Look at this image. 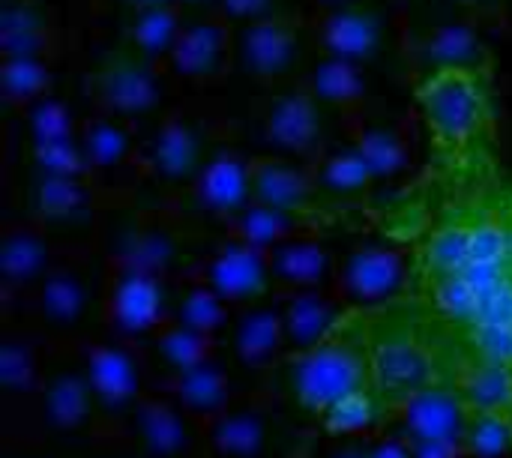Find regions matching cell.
<instances>
[{
  "instance_id": "1",
  "label": "cell",
  "mask_w": 512,
  "mask_h": 458,
  "mask_svg": "<svg viewBox=\"0 0 512 458\" xmlns=\"http://www.w3.org/2000/svg\"><path fill=\"white\" fill-rule=\"evenodd\" d=\"M492 72L444 69L414 81V105L435 147L447 156H465L483 147L495 132Z\"/></svg>"
},
{
  "instance_id": "2",
  "label": "cell",
  "mask_w": 512,
  "mask_h": 458,
  "mask_svg": "<svg viewBox=\"0 0 512 458\" xmlns=\"http://www.w3.org/2000/svg\"><path fill=\"white\" fill-rule=\"evenodd\" d=\"M222 120L204 108L171 105L144 132L141 177L156 183L171 201L198 177V171L225 147Z\"/></svg>"
},
{
  "instance_id": "3",
  "label": "cell",
  "mask_w": 512,
  "mask_h": 458,
  "mask_svg": "<svg viewBox=\"0 0 512 458\" xmlns=\"http://www.w3.org/2000/svg\"><path fill=\"white\" fill-rule=\"evenodd\" d=\"M171 81L174 78L168 66L135 54L123 42H114L99 51L81 75L90 111L114 114L135 126L156 120L168 111L165 102Z\"/></svg>"
},
{
  "instance_id": "4",
  "label": "cell",
  "mask_w": 512,
  "mask_h": 458,
  "mask_svg": "<svg viewBox=\"0 0 512 458\" xmlns=\"http://www.w3.org/2000/svg\"><path fill=\"white\" fill-rule=\"evenodd\" d=\"M291 396L312 414H324L345 396L372 390L369 342L366 327L348 330V318L315 348L303 354H288L285 360Z\"/></svg>"
},
{
  "instance_id": "5",
  "label": "cell",
  "mask_w": 512,
  "mask_h": 458,
  "mask_svg": "<svg viewBox=\"0 0 512 458\" xmlns=\"http://www.w3.org/2000/svg\"><path fill=\"white\" fill-rule=\"evenodd\" d=\"M315 57L309 15L282 12L237 27V69L261 90L303 81Z\"/></svg>"
},
{
  "instance_id": "6",
  "label": "cell",
  "mask_w": 512,
  "mask_h": 458,
  "mask_svg": "<svg viewBox=\"0 0 512 458\" xmlns=\"http://www.w3.org/2000/svg\"><path fill=\"white\" fill-rule=\"evenodd\" d=\"M309 27L315 51L363 66L390 54L399 36L387 0H315Z\"/></svg>"
},
{
  "instance_id": "7",
  "label": "cell",
  "mask_w": 512,
  "mask_h": 458,
  "mask_svg": "<svg viewBox=\"0 0 512 458\" xmlns=\"http://www.w3.org/2000/svg\"><path fill=\"white\" fill-rule=\"evenodd\" d=\"M372 390L378 393L384 411H396L408 396L441 381V363L432 342L405 321H378L366 327Z\"/></svg>"
},
{
  "instance_id": "8",
  "label": "cell",
  "mask_w": 512,
  "mask_h": 458,
  "mask_svg": "<svg viewBox=\"0 0 512 458\" xmlns=\"http://www.w3.org/2000/svg\"><path fill=\"white\" fill-rule=\"evenodd\" d=\"M21 195H24V216L39 222L54 243L78 246L90 237H99L102 189L93 177L24 171Z\"/></svg>"
},
{
  "instance_id": "9",
  "label": "cell",
  "mask_w": 512,
  "mask_h": 458,
  "mask_svg": "<svg viewBox=\"0 0 512 458\" xmlns=\"http://www.w3.org/2000/svg\"><path fill=\"white\" fill-rule=\"evenodd\" d=\"M102 285V321L114 336L126 342L153 339L168 324L174 297L168 276L105 258Z\"/></svg>"
},
{
  "instance_id": "10",
  "label": "cell",
  "mask_w": 512,
  "mask_h": 458,
  "mask_svg": "<svg viewBox=\"0 0 512 458\" xmlns=\"http://www.w3.org/2000/svg\"><path fill=\"white\" fill-rule=\"evenodd\" d=\"M327 114L330 111L315 99L306 81H294L267 90L258 108V135L267 153L315 162L318 153L330 144Z\"/></svg>"
},
{
  "instance_id": "11",
  "label": "cell",
  "mask_w": 512,
  "mask_h": 458,
  "mask_svg": "<svg viewBox=\"0 0 512 458\" xmlns=\"http://www.w3.org/2000/svg\"><path fill=\"white\" fill-rule=\"evenodd\" d=\"M18 123L24 171L90 177L81 153V117L57 93L18 114Z\"/></svg>"
},
{
  "instance_id": "12",
  "label": "cell",
  "mask_w": 512,
  "mask_h": 458,
  "mask_svg": "<svg viewBox=\"0 0 512 458\" xmlns=\"http://www.w3.org/2000/svg\"><path fill=\"white\" fill-rule=\"evenodd\" d=\"M165 66L174 81L198 90L225 84L237 69V27L222 12L186 15Z\"/></svg>"
},
{
  "instance_id": "13",
  "label": "cell",
  "mask_w": 512,
  "mask_h": 458,
  "mask_svg": "<svg viewBox=\"0 0 512 458\" xmlns=\"http://www.w3.org/2000/svg\"><path fill=\"white\" fill-rule=\"evenodd\" d=\"M105 258L126 261L159 276H174L186 264L183 240L162 213H114L99 228Z\"/></svg>"
},
{
  "instance_id": "14",
  "label": "cell",
  "mask_w": 512,
  "mask_h": 458,
  "mask_svg": "<svg viewBox=\"0 0 512 458\" xmlns=\"http://www.w3.org/2000/svg\"><path fill=\"white\" fill-rule=\"evenodd\" d=\"M402 54L414 81L444 69L492 72V51L474 18H450L414 30L411 36H405Z\"/></svg>"
},
{
  "instance_id": "15",
  "label": "cell",
  "mask_w": 512,
  "mask_h": 458,
  "mask_svg": "<svg viewBox=\"0 0 512 458\" xmlns=\"http://www.w3.org/2000/svg\"><path fill=\"white\" fill-rule=\"evenodd\" d=\"M252 201V156L225 144L198 177L174 198L177 210L186 216H201L225 225Z\"/></svg>"
},
{
  "instance_id": "16",
  "label": "cell",
  "mask_w": 512,
  "mask_h": 458,
  "mask_svg": "<svg viewBox=\"0 0 512 458\" xmlns=\"http://www.w3.org/2000/svg\"><path fill=\"white\" fill-rule=\"evenodd\" d=\"M30 297H33L39 324L57 336L81 333L93 309H99L102 315V291L93 294L90 270L78 258H57L51 273L33 288Z\"/></svg>"
},
{
  "instance_id": "17",
  "label": "cell",
  "mask_w": 512,
  "mask_h": 458,
  "mask_svg": "<svg viewBox=\"0 0 512 458\" xmlns=\"http://www.w3.org/2000/svg\"><path fill=\"white\" fill-rule=\"evenodd\" d=\"M408 282L405 255L387 243H363L354 246L339 264L333 291L351 309H369L390 303Z\"/></svg>"
},
{
  "instance_id": "18",
  "label": "cell",
  "mask_w": 512,
  "mask_h": 458,
  "mask_svg": "<svg viewBox=\"0 0 512 458\" xmlns=\"http://www.w3.org/2000/svg\"><path fill=\"white\" fill-rule=\"evenodd\" d=\"M195 276L201 282H207L234 309L261 303L270 291H276L267 252H261L231 234H225L213 246V252L198 264Z\"/></svg>"
},
{
  "instance_id": "19",
  "label": "cell",
  "mask_w": 512,
  "mask_h": 458,
  "mask_svg": "<svg viewBox=\"0 0 512 458\" xmlns=\"http://www.w3.org/2000/svg\"><path fill=\"white\" fill-rule=\"evenodd\" d=\"M342 126V135H348L363 159L369 162L375 180H396L405 177L414 165V132L411 123L375 108H363L360 114L348 117Z\"/></svg>"
},
{
  "instance_id": "20",
  "label": "cell",
  "mask_w": 512,
  "mask_h": 458,
  "mask_svg": "<svg viewBox=\"0 0 512 458\" xmlns=\"http://www.w3.org/2000/svg\"><path fill=\"white\" fill-rule=\"evenodd\" d=\"M69 48V33L57 9L45 0H3L0 3V57L51 60Z\"/></svg>"
},
{
  "instance_id": "21",
  "label": "cell",
  "mask_w": 512,
  "mask_h": 458,
  "mask_svg": "<svg viewBox=\"0 0 512 458\" xmlns=\"http://www.w3.org/2000/svg\"><path fill=\"white\" fill-rule=\"evenodd\" d=\"M81 369L96 396V408L108 414H126L141 402V366L132 354V342L120 336L87 342Z\"/></svg>"
},
{
  "instance_id": "22",
  "label": "cell",
  "mask_w": 512,
  "mask_h": 458,
  "mask_svg": "<svg viewBox=\"0 0 512 458\" xmlns=\"http://www.w3.org/2000/svg\"><path fill=\"white\" fill-rule=\"evenodd\" d=\"M471 402L459 390V384H432L408 396L399 408V429L408 441H465L471 423Z\"/></svg>"
},
{
  "instance_id": "23",
  "label": "cell",
  "mask_w": 512,
  "mask_h": 458,
  "mask_svg": "<svg viewBox=\"0 0 512 458\" xmlns=\"http://www.w3.org/2000/svg\"><path fill=\"white\" fill-rule=\"evenodd\" d=\"M57 243L51 234L21 213V219H6L0 231V276L3 291L33 294V288L51 273L57 264Z\"/></svg>"
},
{
  "instance_id": "24",
  "label": "cell",
  "mask_w": 512,
  "mask_h": 458,
  "mask_svg": "<svg viewBox=\"0 0 512 458\" xmlns=\"http://www.w3.org/2000/svg\"><path fill=\"white\" fill-rule=\"evenodd\" d=\"M141 141L144 135L138 132L135 123L90 111L81 117V153L87 174L102 183L108 177H117L120 171H132L141 177Z\"/></svg>"
},
{
  "instance_id": "25",
  "label": "cell",
  "mask_w": 512,
  "mask_h": 458,
  "mask_svg": "<svg viewBox=\"0 0 512 458\" xmlns=\"http://www.w3.org/2000/svg\"><path fill=\"white\" fill-rule=\"evenodd\" d=\"M252 201L309 219L315 204L321 201L312 162H300V159L279 156V153H255L252 156Z\"/></svg>"
},
{
  "instance_id": "26",
  "label": "cell",
  "mask_w": 512,
  "mask_h": 458,
  "mask_svg": "<svg viewBox=\"0 0 512 458\" xmlns=\"http://www.w3.org/2000/svg\"><path fill=\"white\" fill-rule=\"evenodd\" d=\"M273 288L279 294L294 291H315V288H333L336 279V261L330 249L306 228L282 240L267 252Z\"/></svg>"
},
{
  "instance_id": "27",
  "label": "cell",
  "mask_w": 512,
  "mask_h": 458,
  "mask_svg": "<svg viewBox=\"0 0 512 458\" xmlns=\"http://www.w3.org/2000/svg\"><path fill=\"white\" fill-rule=\"evenodd\" d=\"M279 312L285 330V354H303L321 345L348 318L345 303L333 288L282 294Z\"/></svg>"
},
{
  "instance_id": "28",
  "label": "cell",
  "mask_w": 512,
  "mask_h": 458,
  "mask_svg": "<svg viewBox=\"0 0 512 458\" xmlns=\"http://www.w3.org/2000/svg\"><path fill=\"white\" fill-rule=\"evenodd\" d=\"M303 81L315 93V99L330 114H336L339 123H345L348 117L360 114L363 108H369L375 102L369 66L354 63V60H342V57H330V54L315 51Z\"/></svg>"
},
{
  "instance_id": "29",
  "label": "cell",
  "mask_w": 512,
  "mask_h": 458,
  "mask_svg": "<svg viewBox=\"0 0 512 458\" xmlns=\"http://www.w3.org/2000/svg\"><path fill=\"white\" fill-rule=\"evenodd\" d=\"M231 354L249 372H270L285 354V330L279 303H252L237 309L228 327Z\"/></svg>"
},
{
  "instance_id": "30",
  "label": "cell",
  "mask_w": 512,
  "mask_h": 458,
  "mask_svg": "<svg viewBox=\"0 0 512 458\" xmlns=\"http://www.w3.org/2000/svg\"><path fill=\"white\" fill-rule=\"evenodd\" d=\"M183 24H186V9L180 3L132 6V9H123L117 42H123L135 54L165 66Z\"/></svg>"
},
{
  "instance_id": "31",
  "label": "cell",
  "mask_w": 512,
  "mask_h": 458,
  "mask_svg": "<svg viewBox=\"0 0 512 458\" xmlns=\"http://www.w3.org/2000/svg\"><path fill=\"white\" fill-rule=\"evenodd\" d=\"M312 171L321 198L333 201H363L378 183L369 162L348 135H339L336 141L330 138V144L312 162Z\"/></svg>"
},
{
  "instance_id": "32",
  "label": "cell",
  "mask_w": 512,
  "mask_h": 458,
  "mask_svg": "<svg viewBox=\"0 0 512 458\" xmlns=\"http://www.w3.org/2000/svg\"><path fill=\"white\" fill-rule=\"evenodd\" d=\"M186 411L162 399H144L132 408V438L150 458H174L189 447Z\"/></svg>"
},
{
  "instance_id": "33",
  "label": "cell",
  "mask_w": 512,
  "mask_h": 458,
  "mask_svg": "<svg viewBox=\"0 0 512 458\" xmlns=\"http://www.w3.org/2000/svg\"><path fill=\"white\" fill-rule=\"evenodd\" d=\"M39 402H42V417L51 429L57 432H75L81 426H87L93 408H96V396L90 390V381L84 375V369H57L42 381L39 390Z\"/></svg>"
},
{
  "instance_id": "34",
  "label": "cell",
  "mask_w": 512,
  "mask_h": 458,
  "mask_svg": "<svg viewBox=\"0 0 512 458\" xmlns=\"http://www.w3.org/2000/svg\"><path fill=\"white\" fill-rule=\"evenodd\" d=\"M174 399L177 405L192 417V420H216L231 408V384H228V369L210 357L180 375L171 378Z\"/></svg>"
},
{
  "instance_id": "35",
  "label": "cell",
  "mask_w": 512,
  "mask_h": 458,
  "mask_svg": "<svg viewBox=\"0 0 512 458\" xmlns=\"http://www.w3.org/2000/svg\"><path fill=\"white\" fill-rule=\"evenodd\" d=\"M222 228H225V234H231V237H237V240H243V243H249V246H255L261 252H270L273 246H279L291 234L306 231L309 219L276 210V207H267L261 201H249Z\"/></svg>"
},
{
  "instance_id": "36",
  "label": "cell",
  "mask_w": 512,
  "mask_h": 458,
  "mask_svg": "<svg viewBox=\"0 0 512 458\" xmlns=\"http://www.w3.org/2000/svg\"><path fill=\"white\" fill-rule=\"evenodd\" d=\"M207 441L219 458H261L267 450V420L252 408H228L210 420Z\"/></svg>"
},
{
  "instance_id": "37",
  "label": "cell",
  "mask_w": 512,
  "mask_h": 458,
  "mask_svg": "<svg viewBox=\"0 0 512 458\" xmlns=\"http://www.w3.org/2000/svg\"><path fill=\"white\" fill-rule=\"evenodd\" d=\"M231 303H225L207 282H201L198 276H192L186 285L174 288L171 297V318L189 330H198L204 336H219L231 327Z\"/></svg>"
},
{
  "instance_id": "38",
  "label": "cell",
  "mask_w": 512,
  "mask_h": 458,
  "mask_svg": "<svg viewBox=\"0 0 512 458\" xmlns=\"http://www.w3.org/2000/svg\"><path fill=\"white\" fill-rule=\"evenodd\" d=\"M57 63L30 57H0V93L9 111L24 114L36 102L54 93Z\"/></svg>"
},
{
  "instance_id": "39",
  "label": "cell",
  "mask_w": 512,
  "mask_h": 458,
  "mask_svg": "<svg viewBox=\"0 0 512 458\" xmlns=\"http://www.w3.org/2000/svg\"><path fill=\"white\" fill-rule=\"evenodd\" d=\"M474 411H504L512 414V366L507 360L486 357L474 351L459 384Z\"/></svg>"
},
{
  "instance_id": "40",
  "label": "cell",
  "mask_w": 512,
  "mask_h": 458,
  "mask_svg": "<svg viewBox=\"0 0 512 458\" xmlns=\"http://www.w3.org/2000/svg\"><path fill=\"white\" fill-rule=\"evenodd\" d=\"M153 342V354H156V363L174 378L210 357H216V339L213 336H204L198 330H189L177 321H168L165 327L156 330V336L150 339Z\"/></svg>"
},
{
  "instance_id": "41",
  "label": "cell",
  "mask_w": 512,
  "mask_h": 458,
  "mask_svg": "<svg viewBox=\"0 0 512 458\" xmlns=\"http://www.w3.org/2000/svg\"><path fill=\"white\" fill-rule=\"evenodd\" d=\"M384 414V405L375 390H360L354 396L339 399L321 414V423L330 435L336 438H357L375 429L378 417Z\"/></svg>"
},
{
  "instance_id": "42",
  "label": "cell",
  "mask_w": 512,
  "mask_h": 458,
  "mask_svg": "<svg viewBox=\"0 0 512 458\" xmlns=\"http://www.w3.org/2000/svg\"><path fill=\"white\" fill-rule=\"evenodd\" d=\"M0 387L6 396H27L42 390V372L30 339L6 336L0 348Z\"/></svg>"
},
{
  "instance_id": "43",
  "label": "cell",
  "mask_w": 512,
  "mask_h": 458,
  "mask_svg": "<svg viewBox=\"0 0 512 458\" xmlns=\"http://www.w3.org/2000/svg\"><path fill=\"white\" fill-rule=\"evenodd\" d=\"M465 450L471 458H510L512 456V414L504 411H474Z\"/></svg>"
},
{
  "instance_id": "44",
  "label": "cell",
  "mask_w": 512,
  "mask_h": 458,
  "mask_svg": "<svg viewBox=\"0 0 512 458\" xmlns=\"http://www.w3.org/2000/svg\"><path fill=\"white\" fill-rule=\"evenodd\" d=\"M219 12L234 27H240V24H252V21L282 15V12H294V9H288V0H222Z\"/></svg>"
},
{
  "instance_id": "45",
  "label": "cell",
  "mask_w": 512,
  "mask_h": 458,
  "mask_svg": "<svg viewBox=\"0 0 512 458\" xmlns=\"http://www.w3.org/2000/svg\"><path fill=\"white\" fill-rule=\"evenodd\" d=\"M414 458H471L465 441H411Z\"/></svg>"
},
{
  "instance_id": "46",
  "label": "cell",
  "mask_w": 512,
  "mask_h": 458,
  "mask_svg": "<svg viewBox=\"0 0 512 458\" xmlns=\"http://www.w3.org/2000/svg\"><path fill=\"white\" fill-rule=\"evenodd\" d=\"M366 453H369V458H414L411 441H408V438H402V435L381 438V441H375Z\"/></svg>"
},
{
  "instance_id": "47",
  "label": "cell",
  "mask_w": 512,
  "mask_h": 458,
  "mask_svg": "<svg viewBox=\"0 0 512 458\" xmlns=\"http://www.w3.org/2000/svg\"><path fill=\"white\" fill-rule=\"evenodd\" d=\"M453 6H459L465 12V18H495L501 15L504 6H510L507 0H450Z\"/></svg>"
},
{
  "instance_id": "48",
  "label": "cell",
  "mask_w": 512,
  "mask_h": 458,
  "mask_svg": "<svg viewBox=\"0 0 512 458\" xmlns=\"http://www.w3.org/2000/svg\"><path fill=\"white\" fill-rule=\"evenodd\" d=\"M186 15H201V12H219V3L222 0H177Z\"/></svg>"
},
{
  "instance_id": "49",
  "label": "cell",
  "mask_w": 512,
  "mask_h": 458,
  "mask_svg": "<svg viewBox=\"0 0 512 458\" xmlns=\"http://www.w3.org/2000/svg\"><path fill=\"white\" fill-rule=\"evenodd\" d=\"M330 458H369L366 450H357V447H342L339 453H333Z\"/></svg>"
},
{
  "instance_id": "50",
  "label": "cell",
  "mask_w": 512,
  "mask_h": 458,
  "mask_svg": "<svg viewBox=\"0 0 512 458\" xmlns=\"http://www.w3.org/2000/svg\"><path fill=\"white\" fill-rule=\"evenodd\" d=\"M504 225H507V234H510V249H512V210L504 213Z\"/></svg>"
},
{
  "instance_id": "51",
  "label": "cell",
  "mask_w": 512,
  "mask_h": 458,
  "mask_svg": "<svg viewBox=\"0 0 512 458\" xmlns=\"http://www.w3.org/2000/svg\"><path fill=\"white\" fill-rule=\"evenodd\" d=\"M111 3H120V0H111Z\"/></svg>"
},
{
  "instance_id": "52",
  "label": "cell",
  "mask_w": 512,
  "mask_h": 458,
  "mask_svg": "<svg viewBox=\"0 0 512 458\" xmlns=\"http://www.w3.org/2000/svg\"><path fill=\"white\" fill-rule=\"evenodd\" d=\"M507 3H510V6H512V0H507Z\"/></svg>"
},
{
  "instance_id": "53",
  "label": "cell",
  "mask_w": 512,
  "mask_h": 458,
  "mask_svg": "<svg viewBox=\"0 0 512 458\" xmlns=\"http://www.w3.org/2000/svg\"><path fill=\"white\" fill-rule=\"evenodd\" d=\"M510 458H512V456H510Z\"/></svg>"
}]
</instances>
